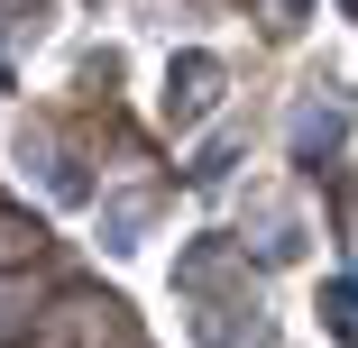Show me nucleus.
Segmentation results:
<instances>
[{
  "instance_id": "1",
  "label": "nucleus",
  "mask_w": 358,
  "mask_h": 348,
  "mask_svg": "<svg viewBox=\"0 0 358 348\" xmlns=\"http://www.w3.org/2000/svg\"><path fill=\"white\" fill-rule=\"evenodd\" d=\"M10 156H19V174H37V192H46V202H64V211H74V202H92V183H83L74 147H64L46 119H19V128H10Z\"/></svg>"
},
{
  "instance_id": "2",
  "label": "nucleus",
  "mask_w": 358,
  "mask_h": 348,
  "mask_svg": "<svg viewBox=\"0 0 358 348\" xmlns=\"http://www.w3.org/2000/svg\"><path fill=\"white\" fill-rule=\"evenodd\" d=\"M193 339H202V348H275V321H266V303L239 285V294L193 303Z\"/></svg>"
},
{
  "instance_id": "3",
  "label": "nucleus",
  "mask_w": 358,
  "mask_h": 348,
  "mask_svg": "<svg viewBox=\"0 0 358 348\" xmlns=\"http://www.w3.org/2000/svg\"><path fill=\"white\" fill-rule=\"evenodd\" d=\"M221 55H202V46H184L175 64H166V119L175 128H193V119H211V110H221Z\"/></svg>"
},
{
  "instance_id": "4",
  "label": "nucleus",
  "mask_w": 358,
  "mask_h": 348,
  "mask_svg": "<svg viewBox=\"0 0 358 348\" xmlns=\"http://www.w3.org/2000/svg\"><path fill=\"white\" fill-rule=\"evenodd\" d=\"M340 137H349V101L322 83V92H303V110H294V128H285V147H294V165H331L340 156Z\"/></svg>"
},
{
  "instance_id": "5",
  "label": "nucleus",
  "mask_w": 358,
  "mask_h": 348,
  "mask_svg": "<svg viewBox=\"0 0 358 348\" xmlns=\"http://www.w3.org/2000/svg\"><path fill=\"white\" fill-rule=\"evenodd\" d=\"M230 285H248V266H239V248H230V239H193V248L175 257V294L211 303V294H230Z\"/></svg>"
},
{
  "instance_id": "6",
  "label": "nucleus",
  "mask_w": 358,
  "mask_h": 348,
  "mask_svg": "<svg viewBox=\"0 0 358 348\" xmlns=\"http://www.w3.org/2000/svg\"><path fill=\"white\" fill-rule=\"evenodd\" d=\"M46 330V275L37 266H0V348H28Z\"/></svg>"
},
{
  "instance_id": "7",
  "label": "nucleus",
  "mask_w": 358,
  "mask_h": 348,
  "mask_svg": "<svg viewBox=\"0 0 358 348\" xmlns=\"http://www.w3.org/2000/svg\"><path fill=\"white\" fill-rule=\"evenodd\" d=\"M148 229H157V192H110V202H101V248H110V257L148 248Z\"/></svg>"
},
{
  "instance_id": "8",
  "label": "nucleus",
  "mask_w": 358,
  "mask_h": 348,
  "mask_svg": "<svg viewBox=\"0 0 358 348\" xmlns=\"http://www.w3.org/2000/svg\"><path fill=\"white\" fill-rule=\"evenodd\" d=\"M239 147H248V128H211L202 147H193V183H230V165H239Z\"/></svg>"
},
{
  "instance_id": "9",
  "label": "nucleus",
  "mask_w": 358,
  "mask_h": 348,
  "mask_svg": "<svg viewBox=\"0 0 358 348\" xmlns=\"http://www.w3.org/2000/svg\"><path fill=\"white\" fill-rule=\"evenodd\" d=\"M322 330L340 348H358V275H340V285H322Z\"/></svg>"
},
{
  "instance_id": "10",
  "label": "nucleus",
  "mask_w": 358,
  "mask_h": 348,
  "mask_svg": "<svg viewBox=\"0 0 358 348\" xmlns=\"http://www.w3.org/2000/svg\"><path fill=\"white\" fill-rule=\"evenodd\" d=\"M37 239H46V229H37L28 211H0V266H37Z\"/></svg>"
},
{
  "instance_id": "11",
  "label": "nucleus",
  "mask_w": 358,
  "mask_h": 348,
  "mask_svg": "<svg viewBox=\"0 0 358 348\" xmlns=\"http://www.w3.org/2000/svg\"><path fill=\"white\" fill-rule=\"evenodd\" d=\"M266 10H275L266 28H303V10H313V0H266Z\"/></svg>"
},
{
  "instance_id": "12",
  "label": "nucleus",
  "mask_w": 358,
  "mask_h": 348,
  "mask_svg": "<svg viewBox=\"0 0 358 348\" xmlns=\"http://www.w3.org/2000/svg\"><path fill=\"white\" fill-rule=\"evenodd\" d=\"M349 19H358V0H349Z\"/></svg>"
}]
</instances>
